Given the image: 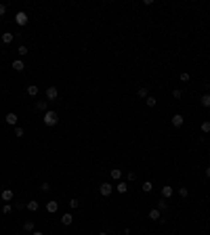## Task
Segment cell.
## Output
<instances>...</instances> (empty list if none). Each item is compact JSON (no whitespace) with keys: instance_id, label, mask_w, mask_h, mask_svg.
Masks as SVG:
<instances>
[{"instance_id":"cell-36","label":"cell","mask_w":210,"mask_h":235,"mask_svg":"<svg viewBox=\"0 0 210 235\" xmlns=\"http://www.w3.org/2000/svg\"><path fill=\"white\" fill-rule=\"evenodd\" d=\"M32 235H44V233H42V231H34Z\"/></svg>"},{"instance_id":"cell-27","label":"cell","mask_w":210,"mask_h":235,"mask_svg":"<svg viewBox=\"0 0 210 235\" xmlns=\"http://www.w3.org/2000/svg\"><path fill=\"white\" fill-rule=\"evenodd\" d=\"M11 212H13L11 204H4V206H2V214H11Z\"/></svg>"},{"instance_id":"cell-6","label":"cell","mask_w":210,"mask_h":235,"mask_svg":"<svg viewBox=\"0 0 210 235\" xmlns=\"http://www.w3.org/2000/svg\"><path fill=\"white\" fill-rule=\"evenodd\" d=\"M13 40H15V34H11V32H4V34H2V44H4V46L13 44Z\"/></svg>"},{"instance_id":"cell-16","label":"cell","mask_w":210,"mask_h":235,"mask_svg":"<svg viewBox=\"0 0 210 235\" xmlns=\"http://www.w3.org/2000/svg\"><path fill=\"white\" fill-rule=\"evenodd\" d=\"M109 176H111L114 181H120V178H122V170H120V168H111V172H109Z\"/></svg>"},{"instance_id":"cell-17","label":"cell","mask_w":210,"mask_h":235,"mask_svg":"<svg viewBox=\"0 0 210 235\" xmlns=\"http://www.w3.org/2000/svg\"><path fill=\"white\" fill-rule=\"evenodd\" d=\"M46 210L50 212V214H55V212L59 210V204H57V201H48V204H46Z\"/></svg>"},{"instance_id":"cell-30","label":"cell","mask_w":210,"mask_h":235,"mask_svg":"<svg viewBox=\"0 0 210 235\" xmlns=\"http://www.w3.org/2000/svg\"><path fill=\"white\" fill-rule=\"evenodd\" d=\"M67 204H70V208H71V210H74V208H78V206H80V201H78V200H70V201H67Z\"/></svg>"},{"instance_id":"cell-3","label":"cell","mask_w":210,"mask_h":235,"mask_svg":"<svg viewBox=\"0 0 210 235\" xmlns=\"http://www.w3.org/2000/svg\"><path fill=\"white\" fill-rule=\"evenodd\" d=\"M99 193H101L103 197H109V195L114 193V185H109V183H103V185H99Z\"/></svg>"},{"instance_id":"cell-33","label":"cell","mask_w":210,"mask_h":235,"mask_svg":"<svg viewBox=\"0 0 210 235\" xmlns=\"http://www.w3.org/2000/svg\"><path fill=\"white\" fill-rule=\"evenodd\" d=\"M40 189H42V191H48V189H50V185H48V183H42V185H40Z\"/></svg>"},{"instance_id":"cell-8","label":"cell","mask_w":210,"mask_h":235,"mask_svg":"<svg viewBox=\"0 0 210 235\" xmlns=\"http://www.w3.org/2000/svg\"><path fill=\"white\" fill-rule=\"evenodd\" d=\"M36 111H44V114H46L48 111V101H36Z\"/></svg>"},{"instance_id":"cell-20","label":"cell","mask_w":210,"mask_h":235,"mask_svg":"<svg viewBox=\"0 0 210 235\" xmlns=\"http://www.w3.org/2000/svg\"><path fill=\"white\" fill-rule=\"evenodd\" d=\"M204 107H210V93H204L202 94V101H200Z\"/></svg>"},{"instance_id":"cell-21","label":"cell","mask_w":210,"mask_h":235,"mask_svg":"<svg viewBox=\"0 0 210 235\" xmlns=\"http://www.w3.org/2000/svg\"><path fill=\"white\" fill-rule=\"evenodd\" d=\"M141 187H143V191H145V193H149V191H153V183H151V181H145Z\"/></svg>"},{"instance_id":"cell-11","label":"cell","mask_w":210,"mask_h":235,"mask_svg":"<svg viewBox=\"0 0 210 235\" xmlns=\"http://www.w3.org/2000/svg\"><path fill=\"white\" fill-rule=\"evenodd\" d=\"M162 197H164V200L172 197V187H170V185H164V187H162Z\"/></svg>"},{"instance_id":"cell-15","label":"cell","mask_w":210,"mask_h":235,"mask_svg":"<svg viewBox=\"0 0 210 235\" xmlns=\"http://www.w3.org/2000/svg\"><path fill=\"white\" fill-rule=\"evenodd\" d=\"M61 223L65 225V227H70V225L74 223V216H71L70 212H67V214H63V216H61Z\"/></svg>"},{"instance_id":"cell-23","label":"cell","mask_w":210,"mask_h":235,"mask_svg":"<svg viewBox=\"0 0 210 235\" xmlns=\"http://www.w3.org/2000/svg\"><path fill=\"white\" fill-rule=\"evenodd\" d=\"M27 94H30V97H36V94H38V86H36V84H30V86H27Z\"/></svg>"},{"instance_id":"cell-1","label":"cell","mask_w":210,"mask_h":235,"mask_svg":"<svg viewBox=\"0 0 210 235\" xmlns=\"http://www.w3.org/2000/svg\"><path fill=\"white\" fill-rule=\"evenodd\" d=\"M57 122H59V116L55 111H46V114H44V124H46V126H55Z\"/></svg>"},{"instance_id":"cell-4","label":"cell","mask_w":210,"mask_h":235,"mask_svg":"<svg viewBox=\"0 0 210 235\" xmlns=\"http://www.w3.org/2000/svg\"><path fill=\"white\" fill-rule=\"evenodd\" d=\"M57 97H59L57 86H48V88H46V101H55Z\"/></svg>"},{"instance_id":"cell-32","label":"cell","mask_w":210,"mask_h":235,"mask_svg":"<svg viewBox=\"0 0 210 235\" xmlns=\"http://www.w3.org/2000/svg\"><path fill=\"white\" fill-rule=\"evenodd\" d=\"M181 82H189V74H187V71L181 74Z\"/></svg>"},{"instance_id":"cell-12","label":"cell","mask_w":210,"mask_h":235,"mask_svg":"<svg viewBox=\"0 0 210 235\" xmlns=\"http://www.w3.org/2000/svg\"><path fill=\"white\" fill-rule=\"evenodd\" d=\"M25 208H27L30 212H38V208H40V204H38L36 200H32V201H27V204H25Z\"/></svg>"},{"instance_id":"cell-39","label":"cell","mask_w":210,"mask_h":235,"mask_svg":"<svg viewBox=\"0 0 210 235\" xmlns=\"http://www.w3.org/2000/svg\"><path fill=\"white\" fill-rule=\"evenodd\" d=\"M0 99H2V94H0Z\"/></svg>"},{"instance_id":"cell-28","label":"cell","mask_w":210,"mask_h":235,"mask_svg":"<svg viewBox=\"0 0 210 235\" xmlns=\"http://www.w3.org/2000/svg\"><path fill=\"white\" fill-rule=\"evenodd\" d=\"M179 195H181V197L185 200L187 195H189V191H187V187H181V189H179Z\"/></svg>"},{"instance_id":"cell-2","label":"cell","mask_w":210,"mask_h":235,"mask_svg":"<svg viewBox=\"0 0 210 235\" xmlns=\"http://www.w3.org/2000/svg\"><path fill=\"white\" fill-rule=\"evenodd\" d=\"M27 21H30V17H27V13L19 11L17 15H15V23L19 25V27H23V25H27Z\"/></svg>"},{"instance_id":"cell-31","label":"cell","mask_w":210,"mask_h":235,"mask_svg":"<svg viewBox=\"0 0 210 235\" xmlns=\"http://www.w3.org/2000/svg\"><path fill=\"white\" fill-rule=\"evenodd\" d=\"M23 134H25V132H23V128H15V137H17V139H21Z\"/></svg>"},{"instance_id":"cell-10","label":"cell","mask_w":210,"mask_h":235,"mask_svg":"<svg viewBox=\"0 0 210 235\" xmlns=\"http://www.w3.org/2000/svg\"><path fill=\"white\" fill-rule=\"evenodd\" d=\"M13 70H15V71H23V70H25L23 59H17V61H13Z\"/></svg>"},{"instance_id":"cell-37","label":"cell","mask_w":210,"mask_h":235,"mask_svg":"<svg viewBox=\"0 0 210 235\" xmlns=\"http://www.w3.org/2000/svg\"><path fill=\"white\" fill-rule=\"evenodd\" d=\"M99 235H109V233H105V231H103V233H99Z\"/></svg>"},{"instance_id":"cell-14","label":"cell","mask_w":210,"mask_h":235,"mask_svg":"<svg viewBox=\"0 0 210 235\" xmlns=\"http://www.w3.org/2000/svg\"><path fill=\"white\" fill-rule=\"evenodd\" d=\"M116 191L120 193V195H122V193H126V191H128V185H126V183H122V181H118V185H116Z\"/></svg>"},{"instance_id":"cell-7","label":"cell","mask_w":210,"mask_h":235,"mask_svg":"<svg viewBox=\"0 0 210 235\" xmlns=\"http://www.w3.org/2000/svg\"><path fill=\"white\" fill-rule=\"evenodd\" d=\"M183 122H185V120H183V116H181V114H175V116H172V126H175V128H181V126H183Z\"/></svg>"},{"instance_id":"cell-35","label":"cell","mask_w":210,"mask_h":235,"mask_svg":"<svg viewBox=\"0 0 210 235\" xmlns=\"http://www.w3.org/2000/svg\"><path fill=\"white\" fill-rule=\"evenodd\" d=\"M206 176H208V178H210V166H208V168H206Z\"/></svg>"},{"instance_id":"cell-5","label":"cell","mask_w":210,"mask_h":235,"mask_svg":"<svg viewBox=\"0 0 210 235\" xmlns=\"http://www.w3.org/2000/svg\"><path fill=\"white\" fill-rule=\"evenodd\" d=\"M13 197H15V193H13L11 189H4V191L0 193V200H2V201H6V204H9V201H11Z\"/></svg>"},{"instance_id":"cell-26","label":"cell","mask_w":210,"mask_h":235,"mask_svg":"<svg viewBox=\"0 0 210 235\" xmlns=\"http://www.w3.org/2000/svg\"><path fill=\"white\" fill-rule=\"evenodd\" d=\"M200 128H202V132H204V134H208V132H210V122H202V126H200Z\"/></svg>"},{"instance_id":"cell-38","label":"cell","mask_w":210,"mask_h":235,"mask_svg":"<svg viewBox=\"0 0 210 235\" xmlns=\"http://www.w3.org/2000/svg\"><path fill=\"white\" fill-rule=\"evenodd\" d=\"M0 21H2V17H0Z\"/></svg>"},{"instance_id":"cell-18","label":"cell","mask_w":210,"mask_h":235,"mask_svg":"<svg viewBox=\"0 0 210 235\" xmlns=\"http://www.w3.org/2000/svg\"><path fill=\"white\" fill-rule=\"evenodd\" d=\"M137 97H139V99H147V97H149V90H147L145 86H141L139 90H137Z\"/></svg>"},{"instance_id":"cell-13","label":"cell","mask_w":210,"mask_h":235,"mask_svg":"<svg viewBox=\"0 0 210 235\" xmlns=\"http://www.w3.org/2000/svg\"><path fill=\"white\" fill-rule=\"evenodd\" d=\"M4 120H6V124H11V126H15V124H17V120H19V118H17V114H6V118H4Z\"/></svg>"},{"instance_id":"cell-19","label":"cell","mask_w":210,"mask_h":235,"mask_svg":"<svg viewBox=\"0 0 210 235\" xmlns=\"http://www.w3.org/2000/svg\"><path fill=\"white\" fill-rule=\"evenodd\" d=\"M23 231H27V233H34V221H25V223H23Z\"/></svg>"},{"instance_id":"cell-25","label":"cell","mask_w":210,"mask_h":235,"mask_svg":"<svg viewBox=\"0 0 210 235\" xmlns=\"http://www.w3.org/2000/svg\"><path fill=\"white\" fill-rule=\"evenodd\" d=\"M145 103H147V107H155V103H158V101H155V97H147V99H145Z\"/></svg>"},{"instance_id":"cell-9","label":"cell","mask_w":210,"mask_h":235,"mask_svg":"<svg viewBox=\"0 0 210 235\" xmlns=\"http://www.w3.org/2000/svg\"><path fill=\"white\" fill-rule=\"evenodd\" d=\"M149 218H151V221H164V218H162V212L158 210V208L149 210Z\"/></svg>"},{"instance_id":"cell-34","label":"cell","mask_w":210,"mask_h":235,"mask_svg":"<svg viewBox=\"0 0 210 235\" xmlns=\"http://www.w3.org/2000/svg\"><path fill=\"white\" fill-rule=\"evenodd\" d=\"M4 13H6V4H0V17H2Z\"/></svg>"},{"instance_id":"cell-29","label":"cell","mask_w":210,"mask_h":235,"mask_svg":"<svg viewBox=\"0 0 210 235\" xmlns=\"http://www.w3.org/2000/svg\"><path fill=\"white\" fill-rule=\"evenodd\" d=\"M172 97H175V99H181V97H183V90H181V88H175V90H172Z\"/></svg>"},{"instance_id":"cell-24","label":"cell","mask_w":210,"mask_h":235,"mask_svg":"<svg viewBox=\"0 0 210 235\" xmlns=\"http://www.w3.org/2000/svg\"><path fill=\"white\" fill-rule=\"evenodd\" d=\"M166 208H168V201H166V200H164V197H162V200L158 201V210H160V212H164V210H166Z\"/></svg>"},{"instance_id":"cell-22","label":"cell","mask_w":210,"mask_h":235,"mask_svg":"<svg viewBox=\"0 0 210 235\" xmlns=\"http://www.w3.org/2000/svg\"><path fill=\"white\" fill-rule=\"evenodd\" d=\"M17 53H19V57H25L30 50H27V46H25V44H19V46H17Z\"/></svg>"}]
</instances>
